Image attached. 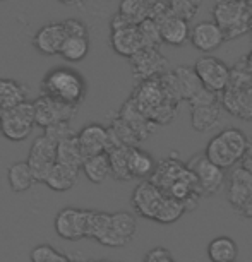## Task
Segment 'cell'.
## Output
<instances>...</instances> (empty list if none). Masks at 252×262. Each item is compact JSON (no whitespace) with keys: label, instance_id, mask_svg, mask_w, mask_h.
<instances>
[{"label":"cell","instance_id":"cell-1","mask_svg":"<svg viewBox=\"0 0 252 262\" xmlns=\"http://www.w3.org/2000/svg\"><path fill=\"white\" fill-rule=\"evenodd\" d=\"M150 180L156 187H160L165 194L182 202L187 212L196 209L202 195L194 173L187 168V163H182L177 158L175 152L158 163L155 175Z\"/></svg>","mask_w":252,"mask_h":262},{"label":"cell","instance_id":"cell-2","mask_svg":"<svg viewBox=\"0 0 252 262\" xmlns=\"http://www.w3.org/2000/svg\"><path fill=\"white\" fill-rule=\"evenodd\" d=\"M131 204L134 207L136 214L161 225L175 223L177 220H180L182 214L187 212L182 202L165 194L151 180H142L136 187L131 197Z\"/></svg>","mask_w":252,"mask_h":262},{"label":"cell","instance_id":"cell-3","mask_svg":"<svg viewBox=\"0 0 252 262\" xmlns=\"http://www.w3.org/2000/svg\"><path fill=\"white\" fill-rule=\"evenodd\" d=\"M137 231L136 216L131 212H103L90 211L88 238L96 240L105 247H125L131 244Z\"/></svg>","mask_w":252,"mask_h":262},{"label":"cell","instance_id":"cell-4","mask_svg":"<svg viewBox=\"0 0 252 262\" xmlns=\"http://www.w3.org/2000/svg\"><path fill=\"white\" fill-rule=\"evenodd\" d=\"M131 100L136 106L155 123V125H166L172 123L179 112V101L172 100L165 91L160 77L142 81L134 88Z\"/></svg>","mask_w":252,"mask_h":262},{"label":"cell","instance_id":"cell-5","mask_svg":"<svg viewBox=\"0 0 252 262\" xmlns=\"http://www.w3.org/2000/svg\"><path fill=\"white\" fill-rule=\"evenodd\" d=\"M88 93V84L82 74L71 67H57L47 72L41 81V95L50 96L64 105L79 108Z\"/></svg>","mask_w":252,"mask_h":262},{"label":"cell","instance_id":"cell-6","mask_svg":"<svg viewBox=\"0 0 252 262\" xmlns=\"http://www.w3.org/2000/svg\"><path fill=\"white\" fill-rule=\"evenodd\" d=\"M221 105L230 115L252 122V74L247 71L244 58L232 67L230 82L221 93Z\"/></svg>","mask_w":252,"mask_h":262},{"label":"cell","instance_id":"cell-7","mask_svg":"<svg viewBox=\"0 0 252 262\" xmlns=\"http://www.w3.org/2000/svg\"><path fill=\"white\" fill-rule=\"evenodd\" d=\"M250 139L245 136L244 130L235 127H228L221 130L220 134L211 137L206 144L204 155L209 161H213L216 166L230 170L235 168L237 163L242 161Z\"/></svg>","mask_w":252,"mask_h":262},{"label":"cell","instance_id":"cell-8","mask_svg":"<svg viewBox=\"0 0 252 262\" xmlns=\"http://www.w3.org/2000/svg\"><path fill=\"white\" fill-rule=\"evenodd\" d=\"M213 17L226 39H234L245 33H250V9L242 0H220L213 7Z\"/></svg>","mask_w":252,"mask_h":262},{"label":"cell","instance_id":"cell-9","mask_svg":"<svg viewBox=\"0 0 252 262\" xmlns=\"http://www.w3.org/2000/svg\"><path fill=\"white\" fill-rule=\"evenodd\" d=\"M191 105V125L196 132H207L215 128L220 123L221 112V95L206 90H202L189 101Z\"/></svg>","mask_w":252,"mask_h":262},{"label":"cell","instance_id":"cell-10","mask_svg":"<svg viewBox=\"0 0 252 262\" xmlns=\"http://www.w3.org/2000/svg\"><path fill=\"white\" fill-rule=\"evenodd\" d=\"M160 81L168 93V96L179 103H189L202 90V84L194 71V66H179L174 71L163 74Z\"/></svg>","mask_w":252,"mask_h":262},{"label":"cell","instance_id":"cell-11","mask_svg":"<svg viewBox=\"0 0 252 262\" xmlns=\"http://www.w3.org/2000/svg\"><path fill=\"white\" fill-rule=\"evenodd\" d=\"M34 125H36V120H34L33 101L23 103V105L12 108L11 112L0 117V134L12 142L28 139Z\"/></svg>","mask_w":252,"mask_h":262},{"label":"cell","instance_id":"cell-12","mask_svg":"<svg viewBox=\"0 0 252 262\" xmlns=\"http://www.w3.org/2000/svg\"><path fill=\"white\" fill-rule=\"evenodd\" d=\"M57 147H58V142L47 134L38 136L36 139L33 141L26 161L29 163V166H31L34 177H36V182L45 184L52 168L57 165Z\"/></svg>","mask_w":252,"mask_h":262},{"label":"cell","instance_id":"cell-13","mask_svg":"<svg viewBox=\"0 0 252 262\" xmlns=\"http://www.w3.org/2000/svg\"><path fill=\"white\" fill-rule=\"evenodd\" d=\"M187 168L194 173L202 195H215L223 189L226 175L225 170L216 166L213 161H209L206 155H196L187 161Z\"/></svg>","mask_w":252,"mask_h":262},{"label":"cell","instance_id":"cell-14","mask_svg":"<svg viewBox=\"0 0 252 262\" xmlns=\"http://www.w3.org/2000/svg\"><path fill=\"white\" fill-rule=\"evenodd\" d=\"M194 71L199 77L202 88L221 95L230 82L232 77V67H228L223 60L211 55L201 57L199 60L194 63Z\"/></svg>","mask_w":252,"mask_h":262},{"label":"cell","instance_id":"cell-15","mask_svg":"<svg viewBox=\"0 0 252 262\" xmlns=\"http://www.w3.org/2000/svg\"><path fill=\"white\" fill-rule=\"evenodd\" d=\"M91 209H77V207H64L57 212L53 220L55 233L62 240L77 242L88 238V221Z\"/></svg>","mask_w":252,"mask_h":262},{"label":"cell","instance_id":"cell-16","mask_svg":"<svg viewBox=\"0 0 252 262\" xmlns=\"http://www.w3.org/2000/svg\"><path fill=\"white\" fill-rule=\"evenodd\" d=\"M129 62L132 76L139 82L161 77L168 72V58L163 55L160 48H142L129 58Z\"/></svg>","mask_w":252,"mask_h":262},{"label":"cell","instance_id":"cell-17","mask_svg":"<svg viewBox=\"0 0 252 262\" xmlns=\"http://www.w3.org/2000/svg\"><path fill=\"white\" fill-rule=\"evenodd\" d=\"M33 108H34V120H36V125L41 127L43 130L55 125V123L71 122L79 110V108L64 105V103L45 95L38 96L36 100L33 101Z\"/></svg>","mask_w":252,"mask_h":262},{"label":"cell","instance_id":"cell-18","mask_svg":"<svg viewBox=\"0 0 252 262\" xmlns=\"http://www.w3.org/2000/svg\"><path fill=\"white\" fill-rule=\"evenodd\" d=\"M226 199L235 212H240L242 207L252 199V175L242 166L232 168L226 180Z\"/></svg>","mask_w":252,"mask_h":262},{"label":"cell","instance_id":"cell-19","mask_svg":"<svg viewBox=\"0 0 252 262\" xmlns=\"http://www.w3.org/2000/svg\"><path fill=\"white\" fill-rule=\"evenodd\" d=\"M166 9V0H122L118 14L131 24L139 26L148 19H156Z\"/></svg>","mask_w":252,"mask_h":262},{"label":"cell","instance_id":"cell-20","mask_svg":"<svg viewBox=\"0 0 252 262\" xmlns=\"http://www.w3.org/2000/svg\"><path fill=\"white\" fill-rule=\"evenodd\" d=\"M79 146L86 158L103 155L110 149V134H108V127L101 123H88L81 130L77 132Z\"/></svg>","mask_w":252,"mask_h":262},{"label":"cell","instance_id":"cell-21","mask_svg":"<svg viewBox=\"0 0 252 262\" xmlns=\"http://www.w3.org/2000/svg\"><path fill=\"white\" fill-rule=\"evenodd\" d=\"M155 21L158 23V26H160L163 43H168V45H174V47H182L187 43V39H191L189 23H187L185 19L174 16V14L168 11V2H166V9L155 19Z\"/></svg>","mask_w":252,"mask_h":262},{"label":"cell","instance_id":"cell-22","mask_svg":"<svg viewBox=\"0 0 252 262\" xmlns=\"http://www.w3.org/2000/svg\"><path fill=\"white\" fill-rule=\"evenodd\" d=\"M192 47L202 53L215 52L226 41L221 28L215 21H202L191 28V39Z\"/></svg>","mask_w":252,"mask_h":262},{"label":"cell","instance_id":"cell-23","mask_svg":"<svg viewBox=\"0 0 252 262\" xmlns=\"http://www.w3.org/2000/svg\"><path fill=\"white\" fill-rule=\"evenodd\" d=\"M67 38L62 23H48L38 29L33 38V47L43 55H60L62 45Z\"/></svg>","mask_w":252,"mask_h":262},{"label":"cell","instance_id":"cell-24","mask_svg":"<svg viewBox=\"0 0 252 262\" xmlns=\"http://www.w3.org/2000/svg\"><path fill=\"white\" fill-rule=\"evenodd\" d=\"M110 45L113 48V52L118 53V55L132 58L137 52H141L144 48V41H142L139 26H125L112 31Z\"/></svg>","mask_w":252,"mask_h":262},{"label":"cell","instance_id":"cell-25","mask_svg":"<svg viewBox=\"0 0 252 262\" xmlns=\"http://www.w3.org/2000/svg\"><path fill=\"white\" fill-rule=\"evenodd\" d=\"M117 117L122 118V120L136 132V136L139 137L141 142L144 139H148V137H150L153 132H155V128H156L155 123H153L150 118H148L144 113H142L139 108L136 106V103L132 101L131 98L122 105V108L118 110Z\"/></svg>","mask_w":252,"mask_h":262},{"label":"cell","instance_id":"cell-26","mask_svg":"<svg viewBox=\"0 0 252 262\" xmlns=\"http://www.w3.org/2000/svg\"><path fill=\"white\" fill-rule=\"evenodd\" d=\"M29 88L17 79L0 77V117L28 101Z\"/></svg>","mask_w":252,"mask_h":262},{"label":"cell","instance_id":"cell-27","mask_svg":"<svg viewBox=\"0 0 252 262\" xmlns=\"http://www.w3.org/2000/svg\"><path fill=\"white\" fill-rule=\"evenodd\" d=\"M158 163L150 152L136 146L129 149V171L132 179L150 180L156 171Z\"/></svg>","mask_w":252,"mask_h":262},{"label":"cell","instance_id":"cell-28","mask_svg":"<svg viewBox=\"0 0 252 262\" xmlns=\"http://www.w3.org/2000/svg\"><path fill=\"white\" fill-rule=\"evenodd\" d=\"M76 134H77V132H76ZM76 134L58 142L57 163H60V165H66V166H71V168H76V170L82 171V165H84V160H86V156H84L81 146H79V141H77Z\"/></svg>","mask_w":252,"mask_h":262},{"label":"cell","instance_id":"cell-29","mask_svg":"<svg viewBox=\"0 0 252 262\" xmlns=\"http://www.w3.org/2000/svg\"><path fill=\"white\" fill-rule=\"evenodd\" d=\"M79 171L81 170H76V168H71V166H66V165L57 163V165L52 168L50 175L47 177L45 185L50 190L67 192L76 185V182L79 179Z\"/></svg>","mask_w":252,"mask_h":262},{"label":"cell","instance_id":"cell-30","mask_svg":"<svg viewBox=\"0 0 252 262\" xmlns=\"http://www.w3.org/2000/svg\"><path fill=\"white\" fill-rule=\"evenodd\" d=\"M207 257L211 262H237L239 247L230 236H216L207 244Z\"/></svg>","mask_w":252,"mask_h":262},{"label":"cell","instance_id":"cell-31","mask_svg":"<svg viewBox=\"0 0 252 262\" xmlns=\"http://www.w3.org/2000/svg\"><path fill=\"white\" fill-rule=\"evenodd\" d=\"M7 180L14 192H26L36 184V177L28 161H17L9 166Z\"/></svg>","mask_w":252,"mask_h":262},{"label":"cell","instance_id":"cell-32","mask_svg":"<svg viewBox=\"0 0 252 262\" xmlns=\"http://www.w3.org/2000/svg\"><path fill=\"white\" fill-rule=\"evenodd\" d=\"M82 173L86 175V179L90 180L91 184H96V185L103 184L108 177H112L108 152L86 158V160H84V165H82Z\"/></svg>","mask_w":252,"mask_h":262},{"label":"cell","instance_id":"cell-33","mask_svg":"<svg viewBox=\"0 0 252 262\" xmlns=\"http://www.w3.org/2000/svg\"><path fill=\"white\" fill-rule=\"evenodd\" d=\"M129 149L131 147H127V146H118V147H112V149L108 151L112 177L115 180H120V182L132 180L131 171H129Z\"/></svg>","mask_w":252,"mask_h":262},{"label":"cell","instance_id":"cell-34","mask_svg":"<svg viewBox=\"0 0 252 262\" xmlns=\"http://www.w3.org/2000/svg\"><path fill=\"white\" fill-rule=\"evenodd\" d=\"M90 52V36H67L62 45L60 57L67 62H81Z\"/></svg>","mask_w":252,"mask_h":262},{"label":"cell","instance_id":"cell-35","mask_svg":"<svg viewBox=\"0 0 252 262\" xmlns=\"http://www.w3.org/2000/svg\"><path fill=\"white\" fill-rule=\"evenodd\" d=\"M31 262H71V259L50 244H39L31 250Z\"/></svg>","mask_w":252,"mask_h":262},{"label":"cell","instance_id":"cell-36","mask_svg":"<svg viewBox=\"0 0 252 262\" xmlns=\"http://www.w3.org/2000/svg\"><path fill=\"white\" fill-rule=\"evenodd\" d=\"M168 11L174 16L185 19L187 23L197 14V7H199V0H166Z\"/></svg>","mask_w":252,"mask_h":262},{"label":"cell","instance_id":"cell-37","mask_svg":"<svg viewBox=\"0 0 252 262\" xmlns=\"http://www.w3.org/2000/svg\"><path fill=\"white\" fill-rule=\"evenodd\" d=\"M141 29V36L142 41H144V48H160L163 43L161 33H160V26L155 19H148V21L139 24Z\"/></svg>","mask_w":252,"mask_h":262},{"label":"cell","instance_id":"cell-38","mask_svg":"<svg viewBox=\"0 0 252 262\" xmlns=\"http://www.w3.org/2000/svg\"><path fill=\"white\" fill-rule=\"evenodd\" d=\"M43 134L50 136L52 139H55L57 142H60L64 139H67V137L74 136L76 132L72 130L71 122H60V123H55V125L45 128V130H43Z\"/></svg>","mask_w":252,"mask_h":262},{"label":"cell","instance_id":"cell-39","mask_svg":"<svg viewBox=\"0 0 252 262\" xmlns=\"http://www.w3.org/2000/svg\"><path fill=\"white\" fill-rule=\"evenodd\" d=\"M64 29H66L67 36H90V31H88V26L79 19H66L62 21Z\"/></svg>","mask_w":252,"mask_h":262},{"label":"cell","instance_id":"cell-40","mask_svg":"<svg viewBox=\"0 0 252 262\" xmlns=\"http://www.w3.org/2000/svg\"><path fill=\"white\" fill-rule=\"evenodd\" d=\"M142 262H175L172 257V252L165 249V247H155L144 255Z\"/></svg>","mask_w":252,"mask_h":262},{"label":"cell","instance_id":"cell-41","mask_svg":"<svg viewBox=\"0 0 252 262\" xmlns=\"http://www.w3.org/2000/svg\"><path fill=\"white\" fill-rule=\"evenodd\" d=\"M240 166L244 168L245 171H249L250 175H252V139H250V142H249V147H247V151H245L244 158H242Z\"/></svg>","mask_w":252,"mask_h":262},{"label":"cell","instance_id":"cell-42","mask_svg":"<svg viewBox=\"0 0 252 262\" xmlns=\"http://www.w3.org/2000/svg\"><path fill=\"white\" fill-rule=\"evenodd\" d=\"M244 63H245V67H247V71H249L252 74V50L247 53V55L244 57Z\"/></svg>","mask_w":252,"mask_h":262},{"label":"cell","instance_id":"cell-43","mask_svg":"<svg viewBox=\"0 0 252 262\" xmlns=\"http://www.w3.org/2000/svg\"><path fill=\"white\" fill-rule=\"evenodd\" d=\"M86 0H67L66 4H76V6H79V4H84Z\"/></svg>","mask_w":252,"mask_h":262},{"label":"cell","instance_id":"cell-44","mask_svg":"<svg viewBox=\"0 0 252 262\" xmlns=\"http://www.w3.org/2000/svg\"><path fill=\"white\" fill-rule=\"evenodd\" d=\"M249 9H250V16H252V6H249ZM250 36H252V26H250Z\"/></svg>","mask_w":252,"mask_h":262},{"label":"cell","instance_id":"cell-45","mask_svg":"<svg viewBox=\"0 0 252 262\" xmlns=\"http://www.w3.org/2000/svg\"><path fill=\"white\" fill-rule=\"evenodd\" d=\"M58 2H64V4H66V2H67V0H58Z\"/></svg>","mask_w":252,"mask_h":262},{"label":"cell","instance_id":"cell-46","mask_svg":"<svg viewBox=\"0 0 252 262\" xmlns=\"http://www.w3.org/2000/svg\"><path fill=\"white\" fill-rule=\"evenodd\" d=\"M108 262H110V260H108ZM115 262H118V260H115Z\"/></svg>","mask_w":252,"mask_h":262}]
</instances>
